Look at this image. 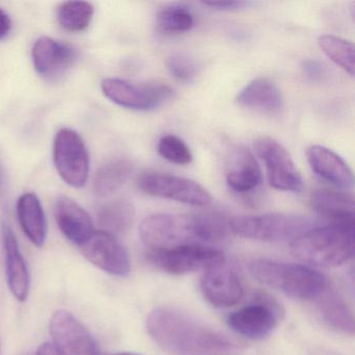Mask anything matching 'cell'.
<instances>
[{
	"mask_svg": "<svg viewBox=\"0 0 355 355\" xmlns=\"http://www.w3.org/2000/svg\"><path fill=\"white\" fill-rule=\"evenodd\" d=\"M134 205L125 199L110 201L99 207L97 211V221L105 232L110 234H121L128 232L134 223Z\"/></svg>",
	"mask_w": 355,
	"mask_h": 355,
	"instance_id": "cell-25",
	"label": "cell"
},
{
	"mask_svg": "<svg viewBox=\"0 0 355 355\" xmlns=\"http://www.w3.org/2000/svg\"><path fill=\"white\" fill-rule=\"evenodd\" d=\"M291 252L315 267H338L354 255V228L334 224L311 228L291 242Z\"/></svg>",
	"mask_w": 355,
	"mask_h": 355,
	"instance_id": "cell-3",
	"label": "cell"
},
{
	"mask_svg": "<svg viewBox=\"0 0 355 355\" xmlns=\"http://www.w3.org/2000/svg\"><path fill=\"white\" fill-rule=\"evenodd\" d=\"M147 259L157 269L172 275L205 271L225 261L221 251L205 245H184L165 250L149 251Z\"/></svg>",
	"mask_w": 355,
	"mask_h": 355,
	"instance_id": "cell-10",
	"label": "cell"
},
{
	"mask_svg": "<svg viewBox=\"0 0 355 355\" xmlns=\"http://www.w3.org/2000/svg\"><path fill=\"white\" fill-rule=\"evenodd\" d=\"M318 45L326 57L350 76H354V44L340 37L324 35L318 38Z\"/></svg>",
	"mask_w": 355,
	"mask_h": 355,
	"instance_id": "cell-27",
	"label": "cell"
},
{
	"mask_svg": "<svg viewBox=\"0 0 355 355\" xmlns=\"http://www.w3.org/2000/svg\"><path fill=\"white\" fill-rule=\"evenodd\" d=\"M35 355H61L53 343H44L37 349Z\"/></svg>",
	"mask_w": 355,
	"mask_h": 355,
	"instance_id": "cell-34",
	"label": "cell"
},
{
	"mask_svg": "<svg viewBox=\"0 0 355 355\" xmlns=\"http://www.w3.org/2000/svg\"><path fill=\"white\" fill-rule=\"evenodd\" d=\"M303 71L307 78L311 80H318L321 78L324 73V68L319 62L313 61V60H306L303 62Z\"/></svg>",
	"mask_w": 355,
	"mask_h": 355,
	"instance_id": "cell-32",
	"label": "cell"
},
{
	"mask_svg": "<svg viewBox=\"0 0 355 355\" xmlns=\"http://www.w3.org/2000/svg\"><path fill=\"white\" fill-rule=\"evenodd\" d=\"M322 319L334 329L344 334H354V317L346 302L334 290L328 288L317 301Z\"/></svg>",
	"mask_w": 355,
	"mask_h": 355,
	"instance_id": "cell-24",
	"label": "cell"
},
{
	"mask_svg": "<svg viewBox=\"0 0 355 355\" xmlns=\"http://www.w3.org/2000/svg\"><path fill=\"white\" fill-rule=\"evenodd\" d=\"M249 270L263 286L301 300L317 301L330 288L323 274L299 263L257 259Z\"/></svg>",
	"mask_w": 355,
	"mask_h": 355,
	"instance_id": "cell-4",
	"label": "cell"
},
{
	"mask_svg": "<svg viewBox=\"0 0 355 355\" xmlns=\"http://www.w3.org/2000/svg\"><path fill=\"white\" fill-rule=\"evenodd\" d=\"M149 336L172 355H242L245 345L171 307H159L146 320Z\"/></svg>",
	"mask_w": 355,
	"mask_h": 355,
	"instance_id": "cell-1",
	"label": "cell"
},
{
	"mask_svg": "<svg viewBox=\"0 0 355 355\" xmlns=\"http://www.w3.org/2000/svg\"><path fill=\"white\" fill-rule=\"evenodd\" d=\"M228 230L227 220L217 214H155L143 220L139 234L149 251H157L184 245L207 246L223 240Z\"/></svg>",
	"mask_w": 355,
	"mask_h": 355,
	"instance_id": "cell-2",
	"label": "cell"
},
{
	"mask_svg": "<svg viewBox=\"0 0 355 355\" xmlns=\"http://www.w3.org/2000/svg\"><path fill=\"white\" fill-rule=\"evenodd\" d=\"M168 71L180 82H191L198 73L196 61L184 53H176L166 60Z\"/></svg>",
	"mask_w": 355,
	"mask_h": 355,
	"instance_id": "cell-30",
	"label": "cell"
},
{
	"mask_svg": "<svg viewBox=\"0 0 355 355\" xmlns=\"http://www.w3.org/2000/svg\"><path fill=\"white\" fill-rule=\"evenodd\" d=\"M255 153L265 164L268 182L275 190L299 193L303 189L301 174L290 153L270 137H261L254 143Z\"/></svg>",
	"mask_w": 355,
	"mask_h": 355,
	"instance_id": "cell-11",
	"label": "cell"
},
{
	"mask_svg": "<svg viewBox=\"0 0 355 355\" xmlns=\"http://www.w3.org/2000/svg\"><path fill=\"white\" fill-rule=\"evenodd\" d=\"M207 7L217 11H238V10L245 9L251 5L248 1H209V3H202Z\"/></svg>",
	"mask_w": 355,
	"mask_h": 355,
	"instance_id": "cell-31",
	"label": "cell"
},
{
	"mask_svg": "<svg viewBox=\"0 0 355 355\" xmlns=\"http://www.w3.org/2000/svg\"><path fill=\"white\" fill-rule=\"evenodd\" d=\"M236 103L250 111L273 115L282 109L284 98L275 83L267 78H257L239 92Z\"/></svg>",
	"mask_w": 355,
	"mask_h": 355,
	"instance_id": "cell-21",
	"label": "cell"
},
{
	"mask_svg": "<svg viewBox=\"0 0 355 355\" xmlns=\"http://www.w3.org/2000/svg\"><path fill=\"white\" fill-rule=\"evenodd\" d=\"M137 187L149 196L169 199L193 207H207L211 202V194L198 182L171 174L142 173L137 180Z\"/></svg>",
	"mask_w": 355,
	"mask_h": 355,
	"instance_id": "cell-8",
	"label": "cell"
},
{
	"mask_svg": "<svg viewBox=\"0 0 355 355\" xmlns=\"http://www.w3.org/2000/svg\"><path fill=\"white\" fill-rule=\"evenodd\" d=\"M1 234L5 251L8 286L16 300L24 302L28 300L31 288V276L28 265L20 251L17 238L7 222H3L1 226Z\"/></svg>",
	"mask_w": 355,
	"mask_h": 355,
	"instance_id": "cell-16",
	"label": "cell"
},
{
	"mask_svg": "<svg viewBox=\"0 0 355 355\" xmlns=\"http://www.w3.org/2000/svg\"><path fill=\"white\" fill-rule=\"evenodd\" d=\"M53 163L62 180L83 188L90 174V153L84 139L76 130L62 128L53 141Z\"/></svg>",
	"mask_w": 355,
	"mask_h": 355,
	"instance_id": "cell-6",
	"label": "cell"
},
{
	"mask_svg": "<svg viewBox=\"0 0 355 355\" xmlns=\"http://www.w3.org/2000/svg\"><path fill=\"white\" fill-rule=\"evenodd\" d=\"M112 355H141V354H137V353H132V352H121V353H115V354Z\"/></svg>",
	"mask_w": 355,
	"mask_h": 355,
	"instance_id": "cell-35",
	"label": "cell"
},
{
	"mask_svg": "<svg viewBox=\"0 0 355 355\" xmlns=\"http://www.w3.org/2000/svg\"><path fill=\"white\" fill-rule=\"evenodd\" d=\"M311 209L334 225L354 228V197L342 191L320 189L309 196Z\"/></svg>",
	"mask_w": 355,
	"mask_h": 355,
	"instance_id": "cell-18",
	"label": "cell"
},
{
	"mask_svg": "<svg viewBox=\"0 0 355 355\" xmlns=\"http://www.w3.org/2000/svg\"><path fill=\"white\" fill-rule=\"evenodd\" d=\"M134 164L128 159H113L101 165L93 178V191L99 197L117 192L130 180Z\"/></svg>",
	"mask_w": 355,
	"mask_h": 355,
	"instance_id": "cell-23",
	"label": "cell"
},
{
	"mask_svg": "<svg viewBox=\"0 0 355 355\" xmlns=\"http://www.w3.org/2000/svg\"><path fill=\"white\" fill-rule=\"evenodd\" d=\"M12 30L11 17L0 8V41L7 38Z\"/></svg>",
	"mask_w": 355,
	"mask_h": 355,
	"instance_id": "cell-33",
	"label": "cell"
},
{
	"mask_svg": "<svg viewBox=\"0 0 355 355\" xmlns=\"http://www.w3.org/2000/svg\"><path fill=\"white\" fill-rule=\"evenodd\" d=\"M80 249L82 254L98 269L120 277L130 274V255L114 234L105 230H94Z\"/></svg>",
	"mask_w": 355,
	"mask_h": 355,
	"instance_id": "cell-13",
	"label": "cell"
},
{
	"mask_svg": "<svg viewBox=\"0 0 355 355\" xmlns=\"http://www.w3.org/2000/svg\"><path fill=\"white\" fill-rule=\"evenodd\" d=\"M306 157L311 169L322 180L338 188H352V170L338 153L321 145H311L306 149Z\"/></svg>",
	"mask_w": 355,
	"mask_h": 355,
	"instance_id": "cell-19",
	"label": "cell"
},
{
	"mask_svg": "<svg viewBox=\"0 0 355 355\" xmlns=\"http://www.w3.org/2000/svg\"><path fill=\"white\" fill-rule=\"evenodd\" d=\"M309 225L304 218L280 213L240 216L228 220L230 230L236 236L261 242H292L309 230Z\"/></svg>",
	"mask_w": 355,
	"mask_h": 355,
	"instance_id": "cell-5",
	"label": "cell"
},
{
	"mask_svg": "<svg viewBox=\"0 0 355 355\" xmlns=\"http://www.w3.org/2000/svg\"><path fill=\"white\" fill-rule=\"evenodd\" d=\"M76 58L74 47L51 37H41L33 46V65L37 74L47 83H58L65 78Z\"/></svg>",
	"mask_w": 355,
	"mask_h": 355,
	"instance_id": "cell-14",
	"label": "cell"
},
{
	"mask_svg": "<svg viewBox=\"0 0 355 355\" xmlns=\"http://www.w3.org/2000/svg\"><path fill=\"white\" fill-rule=\"evenodd\" d=\"M226 184L238 194L252 192L261 182V171L259 163L251 151L239 147L230 153L226 166Z\"/></svg>",
	"mask_w": 355,
	"mask_h": 355,
	"instance_id": "cell-20",
	"label": "cell"
},
{
	"mask_svg": "<svg viewBox=\"0 0 355 355\" xmlns=\"http://www.w3.org/2000/svg\"><path fill=\"white\" fill-rule=\"evenodd\" d=\"M200 286L205 298L216 307L234 306L244 296L242 280L226 261L205 270Z\"/></svg>",
	"mask_w": 355,
	"mask_h": 355,
	"instance_id": "cell-15",
	"label": "cell"
},
{
	"mask_svg": "<svg viewBox=\"0 0 355 355\" xmlns=\"http://www.w3.org/2000/svg\"><path fill=\"white\" fill-rule=\"evenodd\" d=\"M53 214L62 234L78 247L94 232L92 218L88 211L69 197L60 196L55 199Z\"/></svg>",
	"mask_w": 355,
	"mask_h": 355,
	"instance_id": "cell-17",
	"label": "cell"
},
{
	"mask_svg": "<svg viewBox=\"0 0 355 355\" xmlns=\"http://www.w3.org/2000/svg\"><path fill=\"white\" fill-rule=\"evenodd\" d=\"M18 221L33 245L41 248L47 239V220L40 199L35 193H24L18 198Z\"/></svg>",
	"mask_w": 355,
	"mask_h": 355,
	"instance_id": "cell-22",
	"label": "cell"
},
{
	"mask_svg": "<svg viewBox=\"0 0 355 355\" xmlns=\"http://www.w3.org/2000/svg\"><path fill=\"white\" fill-rule=\"evenodd\" d=\"M49 334L61 355H99L92 334L70 311L59 309L53 313Z\"/></svg>",
	"mask_w": 355,
	"mask_h": 355,
	"instance_id": "cell-12",
	"label": "cell"
},
{
	"mask_svg": "<svg viewBox=\"0 0 355 355\" xmlns=\"http://www.w3.org/2000/svg\"><path fill=\"white\" fill-rule=\"evenodd\" d=\"M94 15V7L87 1H65L57 9V20L68 33L85 32L90 26Z\"/></svg>",
	"mask_w": 355,
	"mask_h": 355,
	"instance_id": "cell-26",
	"label": "cell"
},
{
	"mask_svg": "<svg viewBox=\"0 0 355 355\" xmlns=\"http://www.w3.org/2000/svg\"><path fill=\"white\" fill-rule=\"evenodd\" d=\"M284 309L267 294H259L254 301L230 313L227 324L234 332L248 338H266L284 317Z\"/></svg>",
	"mask_w": 355,
	"mask_h": 355,
	"instance_id": "cell-9",
	"label": "cell"
},
{
	"mask_svg": "<svg viewBox=\"0 0 355 355\" xmlns=\"http://www.w3.org/2000/svg\"><path fill=\"white\" fill-rule=\"evenodd\" d=\"M101 87L110 101L132 111H153L173 97V90L166 85L142 84L107 78L101 82Z\"/></svg>",
	"mask_w": 355,
	"mask_h": 355,
	"instance_id": "cell-7",
	"label": "cell"
},
{
	"mask_svg": "<svg viewBox=\"0 0 355 355\" xmlns=\"http://www.w3.org/2000/svg\"><path fill=\"white\" fill-rule=\"evenodd\" d=\"M157 153L166 161L176 165H188L193 161L192 151L175 135H166L157 143Z\"/></svg>",
	"mask_w": 355,
	"mask_h": 355,
	"instance_id": "cell-29",
	"label": "cell"
},
{
	"mask_svg": "<svg viewBox=\"0 0 355 355\" xmlns=\"http://www.w3.org/2000/svg\"><path fill=\"white\" fill-rule=\"evenodd\" d=\"M157 26L168 34H182L194 28L192 12L184 6L174 5L164 8L157 13Z\"/></svg>",
	"mask_w": 355,
	"mask_h": 355,
	"instance_id": "cell-28",
	"label": "cell"
}]
</instances>
